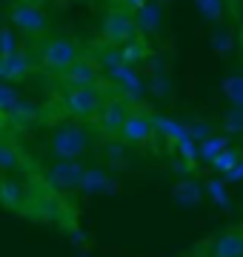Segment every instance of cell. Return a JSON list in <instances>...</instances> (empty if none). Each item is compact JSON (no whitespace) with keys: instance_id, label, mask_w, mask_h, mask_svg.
<instances>
[{"instance_id":"obj_1","label":"cell","mask_w":243,"mask_h":257,"mask_svg":"<svg viewBox=\"0 0 243 257\" xmlns=\"http://www.w3.org/2000/svg\"><path fill=\"white\" fill-rule=\"evenodd\" d=\"M0 203L29 220L72 229L75 206L63 197L52 172L40 169L15 143L0 135Z\"/></svg>"},{"instance_id":"obj_2","label":"cell","mask_w":243,"mask_h":257,"mask_svg":"<svg viewBox=\"0 0 243 257\" xmlns=\"http://www.w3.org/2000/svg\"><path fill=\"white\" fill-rule=\"evenodd\" d=\"M66 109L77 114V117H89L94 111L100 109V94L94 86H86V89H69L66 92Z\"/></svg>"},{"instance_id":"obj_3","label":"cell","mask_w":243,"mask_h":257,"mask_svg":"<svg viewBox=\"0 0 243 257\" xmlns=\"http://www.w3.org/2000/svg\"><path fill=\"white\" fill-rule=\"evenodd\" d=\"M197 3H200L203 15H209V18H217L220 15V0H197Z\"/></svg>"}]
</instances>
